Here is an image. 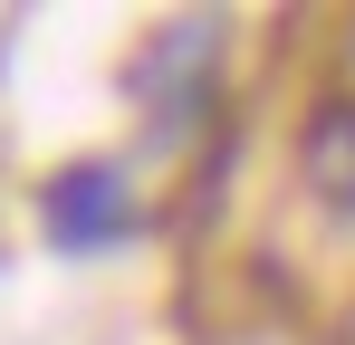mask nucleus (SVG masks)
Masks as SVG:
<instances>
[{
	"instance_id": "obj_2",
	"label": "nucleus",
	"mask_w": 355,
	"mask_h": 345,
	"mask_svg": "<svg viewBox=\"0 0 355 345\" xmlns=\"http://www.w3.org/2000/svg\"><path fill=\"white\" fill-rule=\"evenodd\" d=\"M307 182H317V202L355 211V96H336L307 125Z\"/></svg>"
},
{
	"instance_id": "obj_1",
	"label": "nucleus",
	"mask_w": 355,
	"mask_h": 345,
	"mask_svg": "<svg viewBox=\"0 0 355 345\" xmlns=\"http://www.w3.org/2000/svg\"><path fill=\"white\" fill-rule=\"evenodd\" d=\"M125 221H135V211H125V182L106 163H77V172L49 182V230H58V249H106Z\"/></svg>"
}]
</instances>
